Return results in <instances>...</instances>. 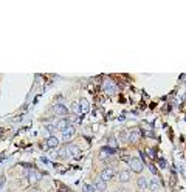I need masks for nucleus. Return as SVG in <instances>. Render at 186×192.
Masks as SVG:
<instances>
[{"label":"nucleus","mask_w":186,"mask_h":192,"mask_svg":"<svg viewBox=\"0 0 186 192\" xmlns=\"http://www.w3.org/2000/svg\"><path fill=\"white\" fill-rule=\"evenodd\" d=\"M65 149H67V152H68V156H73V158H78V156L81 155V149L78 146H68Z\"/></svg>","instance_id":"8"},{"label":"nucleus","mask_w":186,"mask_h":192,"mask_svg":"<svg viewBox=\"0 0 186 192\" xmlns=\"http://www.w3.org/2000/svg\"><path fill=\"white\" fill-rule=\"evenodd\" d=\"M120 138L124 141V139H126V132H121V133H120Z\"/></svg>","instance_id":"24"},{"label":"nucleus","mask_w":186,"mask_h":192,"mask_svg":"<svg viewBox=\"0 0 186 192\" xmlns=\"http://www.w3.org/2000/svg\"><path fill=\"white\" fill-rule=\"evenodd\" d=\"M115 173H116V170L113 169V167H106L103 172H101V175H99V178L103 180V181H110L113 177H115Z\"/></svg>","instance_id":"3"},{"label":"nucleus","mask_w":186,"mask_h":192,"mask_svg":"<svg viewBox=\"0 0 186 192\" xmlns=\"http://www.w3.org/2000/svg\"><path fill=\"white\" fill-rule=\"evenodd\" d=\"M3 184H5V178H0V187H3Z\"/></svg>","instance_id":"26"},{"label":"nucleus","mask_w":186,"mask_h":192,"mask_svg":"<svg viewBox=\"0 0 186 192\" xmlns=\"http://www.w3.org/2000/svg\"><path fill=\"white\" fill-rule=\"evenodd\" d=\"M104 90H106V93L113 95V93L116 92V85H115L110 79H106V82H104Z\"/></svg>","instance_id":"7"},{"label":"nucleus","mask_w":186,"mask_h":192,"mask_svg":"<svg viewBox=\"0 0 186 192\" xmlns=\"http://www.w3.org/2000/svg\"><path fill=\"white\" fill-rule=\"evenodd\" d=\"M72 112L75 115H81V107H79V102H73L72 104Z\"/></svg>","instance_id":"17"},{"label":"nucleus","mask_w":186,"mask_h":192,"mask_svg":"<svg viewBox=\"0 0 186 192\" xmlns=\"http://www.w3.org/2000/svg\"><path fill=\"white\" fill-rule=\"evenodd\" d=\"M47 129L50 130V132H56L58 129H56V126H47Z\"/></svg>","instance_id":"22"},{"label":"nucleus","mask_w":186,"mask_h":192,"mask_svg":"<svg viewBox=\"0 0 186 192\" xmlns=\"http://www.w3.org/2000/svg\"><path fill=\"white\" fill-rule=\"evenodd\" d=\"M40 161H42V163H45V164L48 163V160H47V158H44V156H42V158H40Z\"/></svg>","instance_id":"27"},{"label":"nucleus","mask_w":186,"mask_h":192,"mask_svg":"<svg viewBox=\"0 0 186 192\" xmlns=\"http://www.w3.org/2000/svg\"><path fill=\"white\" fill-rule=\"evenodd\" d=\"M75 132H76V130H75V127H73V126H70L67 130H64V132H62V141H64V143H67L68 139H72V138H73V135H75Z\"/></svg>","instance_id":"5"},{"label":"nucleus","mask_w":186,"mask_h":192,"mask_svg":"<svg viewBox=\"0 0 186 192\" xmlns=\"http://www.w3.org/2000/svg\"><path fill=\"white\" fill-rule=\"evenodd\" d=\"M70 119L68 118H65V119H61L59 121V123H56V129L58 130H61V132H64V130H67V129H68L70 127Z\"/></svg>","instance_id":"6"},{"label":"nucleus","mask_w":186,"mask_h":192,"mask_svg":"<svg viewBox=\"0 0 186 192\" xmlns=\"http://www.w3.org/2000/svg\"><path fill=\"white\" fill-rule=\"evenodd\" d=\"M96 189H95V186H92V184H84V192H95Z\"/></svg>","instance_id":"18"},{"label":"nucleus","mask_w":186,"mask_h":192,"mask_svg":"<svg viewBox=\"0 0 186 192\" xmlns=\"http://www.w3.org/2000/svg\"><path fill=\"white\" fill-rule=\"evenodd\" d=\"M68 119H70V123H78V121H79V116H78V115H72Z\"/></svg>","instance_id":"20"},{"label":"nucleus","mask_w":186,"mask_h":192,"mask_svg":"<svg viewBox=\"0 0 186 192\" xmlns=\"http://www.w3.org/2000/svg\"><path fill=\"white\" fill-rule=\"evenodd\" d=\"M116 150L115 149H112V147H103V150H101V156H107V155H113Z\"/></svg>","instance_id":"16"},{"label":"nucleus","mask_w":186,"mask_h":192,"mask_svg":"<svg viewBox=\"0 0 186 192\" xmlns=\"http://www.w3.org/2000/svg\"><path fill=\"white\" fill-rule=\"evenodd\" d=\"M79 107H81V113H87L89 112V101L87 99H81L79 101Z\"/></svg>","instance_id":"15"},{"label":"nucleus","mask_w":186,"mask_h":192,"mask_svg":"<svg viewBox=\"0 0 186 192\" xmlns=\"http://www.w3.org/2000/svg\"><path fill=\"white\" fill-rule=\"evenodd\" d=\"M149 187H150L152 190H154V192H157V190L161 187V181H160L157 177H154V178H152V180L149 181Z\"/></svg>","instance_id":"11"},{"label":"nucleus","mask_w":186,"mask_h":192,"mask_svg":"<svg viewBox=\"0 0 186 192\" xmlns=\"http://www.w3.org/2000/svg\"><path fill=\"white\" fill-rule=\"evenodd\" d=\"M106 181H103L101 178H96V181H95V189L96 190H99V192H104L106 190Z\"/></svg>","instance_id":"13"},{"label":"nucleus","mask_w":186,"mask_h":192,"mask_svg":"<svg viewBox=\"0 0 186 192\" xmlns=\"http://www.w3.org/2000/svg\"><path fill=\"white\" fill-rule=\"evenodd\" d=\"M58 146H59V139H58L56 136H48V138H47V147L56 149Z\"/></svg>","instance_id":"10"},{"label":"nucleus","mask_w":186,"mask_h":192,"mask_svg":"<svg viewBox=\"0 0 186 192\" xmlns=\"http://www.w3.org/2000/svg\"><path fill=\"white\" fill-rule=\"evenodd\" d=\"M30 192H40V190H39V189H31Z\"/></svg>","instance_id":"28"},{"label":"nucleus","mask_w":186,"mask_h":192,"mask_svg":"<svg viewBox=\"0 0 186 192\" xmlns=\"http://www.w3.org/2000/svg\"><path fill=\"white\" fill-rule=\"evenodd\" d=\"M158 164H160V167H164V166H166L164 160H160V161H158Z\"/></svg>","instance_id":"25"},{"label":"nucleus","mask_w":186,"mask_h":192,"mask_svg":"<svg viewBox=\"0 0 186 192\" xmlns=\"http://www.w3.org/2000/svg\"><path fill=\"white\" fill-rule=\"evenodd\" d=\"M149 169H150V172L154 173V177H155V175H157V169H155L154 166H152V164H149Z\"/></svg>","instance_id":"21"},{"label":"nucleus","mask_w":186,"mask_h":192,"mask_svg":"<svg viewBox=\"0 0 186 192\" xmlns=\"http://www.w3.org/2000/svg\"><path fill=\"white\" fill-rule=\"evenodd\" d=\"M147 153H149V155H150V156H155V152H154V150H152V149H150V147H149V149H147Z\"/></svg>","instance_id":"23"},{"label":"nucleus","mask_w":186,"mask_h":192,"mask_svg":"<svg viewBox=\"0 0 186 192\" xmlns=\"http://www.w3.org/2000/svg\"><path fill=\"white\" fill-rule=\"evenodd\" d=\"M129 166H130V170H133V172H141L143 170V161L140 160V158H137V156H135V158H130L129 161Z\"/></svg>","instance_id":"2"},{"label":"nucleus","mask_w":186,"mask_h":192,"mask_svg":"<svg viewBox=\"0 0 186 192\" xmlns=\"http://www.w3.org/2000/svg\"><path fill=\"white\" fill-rule=\"evenodd\" d=\"M140 136H141V132L138 129H133V130L129 132V141L130 143H137L138 139H140Z\"/></svg>","instance_id":"9"},{"label":"nucleus","mask_w":186,"mask_h":192,"mask_svg":"<svg viewBox=\"0 0 186 192\" xmlns=\"http://www.w3.org/2000/svg\"><path fill=\"white\" fill-rule=\"evenodd\" d=\"M53 110H54V113L59 115V116H65V115L70 113V110L67 109L65 106H62V104H56V106L53 107Z\"/></svg>","instance_id":"4"},{"label":"nucleus","mask_w":186,"mask_h":192,"mask_svg":"<svg viewBox=\"0 0 186 192\" xmlns=\"http://www.w3.org/2000/svg\"><path fill=\"white\" fill-rule=\"evenodd\" d=\"M118 178H120L121 183H127V181H130V172H129V170H121V172H120V175H118Z\"/></svg>","instance_id":"12"},{"label":"nucleus","mask_w":186,"mask_h":192,"mask_svg":"<svg viewBox=\"0 0 186 192\" xmlns=\"http://www.w3.org/2000/svg\"><path fill=\"white\" fill-rule=\"evenodd\" d=\"M59 192H62V190H59Z\"/></svg>","instance_id":"30"},{"label":"nucleus","mask_w":186,"mask_h":192,"mask_svg":"<svg viewBox=\"0 0 186 192\" xmlns=\"http://www.w3.org/2000/svg\"><path fill=\"white\" fill-rule=\"evenodd\" d=\"M113 192H120V190H113Z\"/></svg>","instance_id":"29"},{"label":"nucleus","mask_w":186,"mask_h":192,"mask_svg":"<svg viewBox=\"0 0 186 192\" xmlns=\"http://www.w3.org/2000/svg\"><path fill=\"white\" fill-rule=\"evenodd\" d=\"M137 186H138V189H146V187H149V181H147V178H144V177H138V180H137Z\"/></svg>","instance_id":"14"},{"label":"nucleus","mask_w":186,"mask_h":192,"mask_svg":"<svg viewBox=\"0 0 186 192\" xmlns=\"http://www.w3.org/2000/svg\"><path fill=\"white\" fill-rule=\"evenodd\" d=\"M109 146H110L112 149H115V147L118 146V143H116V139H115V138H110V139H109Z\"/></svg>","instance_id":"19"},{"label":"nucleus","mask_w":186,"mask_h":192,"mask_svg":"<svg viewBox=\"0 0 186 192\" xmlns=\"http://www.w3.org/2000/svg\"><path fill=\"white\" fill-rule=\"evenodd\" d=\"M40 180H42V173H40L39 170H36V169H31V170L28 172V181H30V184H31V186L37 184Z\"/></svg>","instance_id":"1"}]
</instances>
